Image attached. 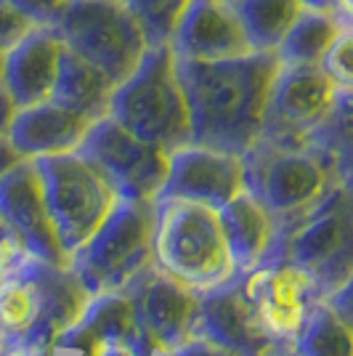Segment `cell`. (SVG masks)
<instances>
[{"instance_id": "31", "label": "cell", "mask_w": 353, "mask_h": 356, "mask_svg": "<svg viewBox=\"0 0 353 356\" xmlns=\"http://www.w3.org/2000/svg\"><path fill=\"white\" fill-rule=\"evenodd\" d=\"M176 356H236V354H231V351L223 348V346H215V343L205 341V338H192V341H186L178 348Z\"/></svg>"}, {"instance_id": "10", "label": "cell", "mask_w": 353, "mask_h": 356, "mask_svg": "<svg viewBox=\"0 0 353 356\" xmlns=\"http://www.w3.org/2000/svg\"><path fill=\"white\" fill-rule=\"evenodd\" d=\"M351 90H340L319 64H279L274 77L265 122L261 138L279 144H303L309 136L329 118L343 96Z\"/></svg>"}, {"instance_id": "29", "label": "cell", "mask_w": 353, "mask_h": 356, "mask_svg": "<svg viewBox=\"0 0 353 356\" xmlns=\"http://www.w3.org/2000/svg\"><path fill=\"white\" fill-rule=\"evenodd\" d=\"M6 3L14 6L19 14L32 19L35 24H51L54 27L72 0H6Z\"/></svg>"}, {"instance_id": "32", "label": "cell", "mask_w": 353, "mask_h": 356, "mask_svg": "<svg viewBox=\"0 0 353 356\" xmlns=\"http://www.w3.org/2000/svg\"><path fill=\"white\" fill-rule=\"evenodd\" d=\"M14 112H16V104L14 99L8 96V90H6V83H3V56H0V136H6Z\"/></svg>"}, {"instance_id": "27", "label": "cell", "mask_w": 353, "mask_h": 356, "mask_svg": "<svg viewBox=\"0 0 353 356\" xmlns=\"http://www.w3.org/2000/svg\"><path fill=\"white\" fill-rule=\"evenodd\" d=\"M351 45H353V30H345L335 43L329 45V51L319 61L322 72L338 86L340 90H351L353 83V64H351Z\"/></svg>"}, {"instance_id": "11", "label": "cell", "mask_w": 353, "mask_h": 356, "mask_svg": "<svg viewBox=\"0 0 353 356\" xmlns=\"http://www.w3.org/2000/svg\"><path fill=\"white\" fill-rule=\"evenodd\" d=\"M0 221L27 255L54 266H69V252L56 234L35 160H22L0 178Z\"/></svg>"}, {"instance_id": "35", "label": "cell", "mask_w": 353, "mask_h": 356, "mask_svg": "<svg viewBox=\"0 0 353 356\" xmlns=\"http://www.w3.org/2000/svg\"><path fill=\"white\" fill-rule=\"evenodd\" d=\"M99 356H147V354L136 351L131 346H122V343H106L101 351H99Z\"/></svg>"}, {"instance_id": "28", "label": "cell", "mask_w": 353, "mask_h": 356, "mask_svg": "<svg viewBox=\"0 0 353 356\" xmlns=\"http://www.w3.org/2000/svg\"><path fill=\"white\" fill-rule=\"evenodd\" d=\"M35 27H40V24H35L32 19L19 14L14 6H8L6 0H0V56L14 43H19L27 32L35 30Z\"/></svg>"}, {"instance_id": "39", "label": "cell", "mask_w": 353, "mask_h": 356, "mask_svg": "<svg viewBox=\"0 0 353 356\" xmlns=\"http://www.w3.org/2000/svg\"><path fill=\"white\" fill-rule=\"evenodd\" d=\"M0 356H11V351H8V348H3V354Z\"/></svg>"}, {"instance_id": "37", "label": "cell", "mask_w": 353, "mask_h": 356, "mask_svg": "<svg viewBox=\"0 0 353 356\" xmlns=\"http://www.w3.org/2000/svg\"><path fill=\"white\" fill-rule=\"evenodd\" d=\"M271 356H300L295 348H281V351H277V354H271Z\"/></svg>"}, {"instance_id": "24", "label": "cell", "mask_w": 353, "mask_h": 356, "mask_svg": "<svg viewBox=\"0 0 353 356\" xmlns=\"http://www.w3.org/2000/svg\"><path fill=\"white\" fill-rule=\"evenodd\" d=\"M293 348L300 356H353L351 325L324 298L313 300Z\"/></svg>"}, {"instance_id": "40", "label": "cell", "mask_w": 353, "mask_h": 356, "mask_svg": "<svg viewBox=\"0 0 353 356\" xmlns=\"http://www.w3.org/2000/svg\"><path fill=\"white\" fill-rule=\"evenodd\" d=\"M226 3H236V0H226Z\"/></svg>"}, {"instance_id": "4", "label": "cell", "mask_w": 353, "mask_h": 356, "mask_svg": "<svg viewBox=\"0 0 353 356\" xmlns=\"http://www.w3.org/2000/svg\"><path fill=\"white\" fill-rule=\"evenodd\" d=\"M151 261L160 271L197 293L236 277L218 210L192 200H157Z\"/></svg>"}, {"instance_id": "7", "label": "cell", "mask_w": 353, "mask_h": 356, "mask_svg": "<svg viewBox=\"0 0 353 356\" xmlns=\"http://www.w3.org/2000/svg\"><path fill=\"white\" fill-rule=\"evenodd\" d=\"M64 45L120 86L138 67L149 40L122 0H72L54 24Z\"/></svg>"}, {"instance_id": "34", "label": "cell", "mask_w": 353, "mask_h": 356, "mask_svg": "<svg viewBox=\"0 0 353 356\" xmlns=\"http://www.w3.org/2000/svg\"><path fill=\"white\" fill-rule=\"evenodd\" d=\"M329 14L335 16L343 27H351V19H353L351 0H332V3H329ZM351 30H353V27H351Z\"/></svg>"}, {"instance_id": "21", "label": "cell", "mask_w": 353, "mask_h": 356, "mask_svg": "<svg viewBox=\"0 0 353 356\" xmlns=\"http://www.w3.org/2000/svg\"><path fill=\"white\" fill-rule=\"evenodd\" d=\"M115 88L117 86L99 67L80 59L77 54H72L67 48L51 99L56 104L69 106V109H74V112H80V115H85L90 120H101L109 115V102H112Z\"/></svg>"}, {"instance_id": "38", "label": "cell", "mask_w": 353, "mask_h": 356, "mask_svg": "<svg viewBox=\"0 0 353 356\" xmlns=\"http://www.w3.org/2000/svg\"><path fill=\"white\" fill-rule=\"evenodd\" d=\"M6 343H8V338H6V332L0 330V354H3V348H6Z\"/></svg>"}, {"instance_id": "9", "label": "cell", "mask_w": 353, "mask_h": 356, "mask_svg": "<svg viewBox=\"0 0 353 356\" xmlns=\"http://www.w3.org/2000/svg\"><path fill=\"white\" fill-rule=\"evenodd\" d=\"M77 152L101 170L120 200H157L170 165L167 149L133 136L112 118L96 120Z\"/></svg>"}, {"instance_id": "5", "label": "cell", "mask_w": 353, "mask_h": 356, "mask_svg": "<svg viewBox=\"0 0 353 356\" xmlns=\"http://www.w3.org/2000/svg\"><path fill=\"white\" fill-rule=\"evenodd\" d=\"M284 258L313 284L316 300L329 298L353 277L351 184L340 181L316 208L274 237L265 261Z\"/></svg>"}, {"instance_id": "12", "label": "cell", "mask_w": 353, "mask_h": 356, "mask_svg": "<svg viewBox=\"0 0 353 356\" xmlns=\"http://www.w3.org/2000/svg\"><path fill=\"white\" fill-rule=\"evenodd\" d=\"M192 338H205L236 356H271L290 348L274 341L261 325L239 274L199 296Z\"/></svg>"}, {"instance_id": "6", "label": "cell", "mask_w": 353, "mask_h": 356, "mask_svg": "<svg viewBox=\"0 0 353 356\" xmlns=\"http://www.w3.org/2000/svg\"><path fill=\"white\" fill-rule=\"evenodd\" d=\"M154 200H120L104 223L69 255V268L90 296L122 290L151 261Z\"/></svg>"}, {"instance_id": "14", "label": "cell", "mask_w": 353, "mask_h": 356, "mask_svg": "<svg viewBox=\"0 0 353 356\" xmlns=\"http://www.w3.org/2000/svg\"><path fill=\"white\" fill-rule=\"evenodd\" d=\"M245 293L268 335L281 346H295L309 306L316 300L311 280L284 258L265 261L242 277Z\"/></svg>"}, {"instance_id": "25", "label": "cell", "mask_w": 353, "mask_h": 356, "mask_svg": "<svg viewBox=\"0 0 353 356\" xmlns=\"http://www.w3.org/2000/svg\"><path fill=\"white\" fill-rule=\"evenodd\" d=\"M192 0H122V6L133 14L138 27L144 30L149 45L167 43Z\"/></svg>"}, {"instance_id": "22", "label": "cell", "mask_w": 353, "mask_h": 356, "mask_svg": "<svg viewBox=\"0 0 353 356\" xmlns=\"http://www.w3.org/2000/svg\"><path fill=\"white\" fill-rule=\"evenodd\" d=\"M351 27H343L329 11H303L295 19V24L281 38L279 48L274 51V56L279 64H319L324 54L329 51V45L338 40L340 35Z\"/></svg>"}, {"instance_id": "1", "label": "cell", "mask_w": 353, "mask_h": 356, "mask_svg": "<svg viewBox=\"0 0 353 356\" xmlns=\"http://www.w3.org/2000/svg\"><path fill=\"white\" fill-rule=\"evenodd\" d=\"M192 144L245 154L261 138L279 59L252 51L223 61H178Z\"/></svg>"}, {"instance_id": "18", "label": "cell", "mask_w": 353, "mask_h": 356, "mask_svg": "<svg viewBox=\"0 0 353 356\" xmlns=\"http://www.w3.org/2000/svg\"><path fill=\"white\" fill-rule=\"evenodd\" d=\"M64 51L67 45L59 30L40 24L3 54V83L16 109L51 99Z\"/></svg>"}, {"instance_id": "2", "label": "cell", "mask_w": 353, "mask_h": 356, "mask_svg": "<svg viewBox=\"0 0 353 356\" xmlns=\"http://www.w3.org/2000/svg\"><path fill=\"white\" fill-rule=\"evenodd\" d=\"M106 118L167 152L192 144L186 90L170 45H149L138 67L115 88Z\"/></svg>"}, {"instance_id": "8", "label": "cell", "mask_w": 353, "mask_h": 356, "mask_svg": "<svg viewBox=\"0 0 353 356\" xmlns=\"http://www.w3.org/2000/svg\"><path fill=\"white\" fill-rule=\"evenodd\" d=\"M43 176L45 202L64 250L72 255L120 202L117 192L85 154H54L35 160Z\"/></svg>"}, {"instance_id": "15", "label": "cell", "mask_w": 353, "mask_h": 356, "mask_svg": "<svg viewBox=\"0 0 353 356\" xmlns=\"http://www.w3.org/2000/svg\"><path fill=\"white\" fill-rule=\"evenodd\" d=\"M242 189H245L242 154L210 149L202 144H186L170 152L167 176L157 200H192L218 210Z\"/></svg>"}, {"instance_id": "19", "label": "cell", "mask_w": 353, "mask_h": 356, "mask_svg": "<svg viewBox=\"0 0 353 356\" xmlns=\"http://www.w3.org/2000/svg\"><path fill=\"white\" fill-rule=\"evenodd\" d=\"M96 120L56 104L54 99L32 106H19L8 122L6 138L24 160L77 152Z\"/></svg>"}, {"instance_id": "16", "label": "cell", "mask_w": 353, "mask_h": 356, "mask_svg": "<svg viewBox=\"0 0 353 356\" xmlns=\"http://www.w3.org/2000/svg\"><path fill=\"white\" fill-rule=\"evenodd\" d=\"M125 290L154 348L176 354L183 343L192 341L194 314L202 293L181 284L154 264L125 284Z\"/></svg>"}, {"instance_id": "17", "label": "cell", "mask_w": 353, "mask_h": 356, "mask_svg": "<svg viewBox=\"0 0 353 356\" xmlns=\"http://www.w3.org/2000/svg\"><path fill=\"white\" fill-rule=\"evenodd\" d=\"M167 45L178 61H223L252 54L239 11L226 0H192Z\"/></svg>"}, {"instance_id": "36", "label": "cell", "mask_w": 353, "mask_h": 356, "mask_svg": "<svg viewBox=\"0 0 353 356\" xmlns=\"http://www.w3.org/2000/svg\"><path fill=\"white\" fill-rule=\"evenodd\" d=\"M329 3L332 0H300V6L309 11H329Z\"/></svg>"}, {"instance_id": "26", "label": "cell", "mask_w": 353, "mask_h": 356, "mask_svg": "<svg viewBox=\"0 0 353 356\" xmlns=\"http://www.w3.org/2000/svg\"><path fill=\"white\" fill-rule=\"evenodd\" d=\"M35 319V296L30 284L8 277L0 282V330L6 338H19L30 330Z\"/></svg>"}, {"instance_id": "33", "label": "cell", "mask_w": 353, "mask_h": 356, "mask_svg": "<svg viewBox=\"0 0 353 356\" xmlns=\"http://www.w3.org/2000/svg\"><path fill=\"white\" fill-rule=\"evenodd\" d=\"M22 160H24V157H22V154L11 147V141H8L6 136H0V178L6 176V173L14 168V165L22 163Z\"/></svg>"}, {"instance_id": "3", "label": "cell", "mask_w": 353, "mask_h": 356, "mask_svg": "<svg viewBox=\"0 0 353 356\" xmlns=\"http://www.w3.org/2000/svg\"><path fill=\"white\" fill-rule=\"evenodd\" d=\"M245 186L274 216L277 234L303 218L322 202L343 178L319 149L303 144H279L258 138L245 154ZM351 184V181H345Z\"/></svg>"}, {"instance_id": "30", "label": "cell", "mask_w": 353, "mask_h": 356, "mask_svg": "<svg viewBox=\"0 0 353 356\" xmlns=\"http://www.w3.org/2000/svg\"><path fill=\"white\" fill-rule=\"evenodd\" d=\"M24 255H27V252L19 248V242L11 237V232L0 221V282L11 277V271H14L16 264H19Z\"/></svg>"}, {"instance_id": "23", "label": "cell", "mask_w": 353, "mask_h": 356, "mask_svg": "<svg viewBox=\"0 0 353 356\" xmlns=\"http://www.w3.org/2000/svg\"><path fill=\"white\" fill-rule=\"evenodd\" d=\"M234 6L250 38L252 51L261 54H274L295 19L306 11L300 0H236Z\"/></svg>"}, {"instance_id": "13", "label": "cell", "mask_w": 353, "mask_h": 356, "mask_svg": "<svg viewBox=\"0 0 353 356\" xmlns=\"http://www.w3.org/2000/svg\"><path fill=\"white\" fill-rule=\"evenodd\" d=\"M11 277L30 284L35 296V319L30 330L11 341H43L56 346V338L80 322L93 298L69 266H54L32 255H24L16 264Z\"/></svg>"}, {"instance_id": "20", "label": "cell", "mask_w": 353, "mask_h": 356, "mask_svg": "<svg viewBox=\"0 0 353 356\" xmlns=\"http://www.w3.org/2000/svg\"><path fill=\"white\" fill-rule=\"evenodd\" d=\"M218 223L239 277L265 264L277 237V223L268 208L247 186L218 208Z\"/></svg>"}]
</instances>
